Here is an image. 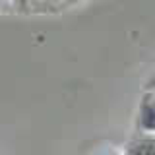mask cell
<instances>
[{"mask_svg": "<svg viewBox=\"0 0 155 155\" xmlns=\"http://www.w3.org/2000/svg\"><path fill=\"white\" fill-rule=\"evenodd\" d=\"M0 2H2V0H0Z\"/></svg>", "mask_w": 155, "mask_h": 155, "instance_id": "4", "label": "cell"}, {"mask_svg": "<svg viewBox=\"0 0 155 155\" xmlns=\"http://www.w3.org/2000/svg\"><path fill=\"white\" fill-rule=\"evenodd\" d=\"M95 155H118V153H114V151H101V153H95Z\"/></svg>", "mask_w": 155, "mask_h": 155, "instance_id": "3", "label": "cell"}, {"mask_svg": "<svg viewBox=\"0 0 155 155\" xmlns=\"http://www.w3.org/2000/svg\"><path fill=\"white\" fill-rule=\"evenodd\" d=\"M140 124L147 132H155V103L145 101L142 107V116H140Z\"/></svg>", "mask_w": 155, "mask_h": 155, "instance_id": "1", "label": "cell"}, {"mask_svg": "<svg viewBox=\"0 0 155 155\" xmlns=\"http://www.w3.org/2000/svg\"><path fill=\"white\" fill-rule=\"evenodd\" d=\"M126 155H155V142L151 138H142L130 145Z\"/></svg>", "mask_w": 155, "mask_h": 155, "instance_id": "2", "label": "cell"}]
</instances>
